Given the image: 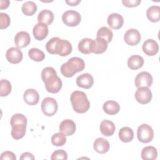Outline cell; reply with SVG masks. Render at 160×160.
<instances>
[{
	"mask_svg": "<svg viewBox=\"0 0 160 160\" xmlns=\"http://www.w3.org/2000/svg\"><path fill=\"white\" fill-rule=\"evenodd\" d=\"M41 78L48 92L57 93L61 90L62 86V81L52 67L44 68L41 72Z\"/></svg>",
	"mask_w": 160,
	"mask_h": 160,
	"instance_id": "1",
	"label": "cell"
},
{
	"mask_svg": "<svg viewBox=\"0 0 160 160\" xmlns=\"http://www.w3.org/2000/svg\"><path fill=\"white\" fill-rule=\"evenodd\" d=\"M46 49L52 54H58L61 56H67L72 52L71 44L66 39L54 37L46 44Z\"/></svg>",
	"mask_w": 160,
	"mask_h": 160,
	"instance_id": "2",
	"label": "cell"
},
{
	"mask_svg": "<svg viewBox=\"0 0 160 160\" xmlns=\"http://www.w3.org/2000/svg\"><path fill=\"white\" fill-rule=\"evenodd\" d=\"M85 68V62L82 58L73 57L61 66V74L66 77H72L76 73L82 71Z\"/></svg>",
	"mask_w": 160,
	"mask_h": 160,
	"instance_id": "3",
	"label": "cell"
},
{
	"mask_svg": "<svg viewBox=\"0 0 160 160\" xmlns=\"http://www.w3.org/2000/svg\"><path fill=\"white\" fill-rule=\"evenodd\" d=\"M70 100L74 111L78 113H84L90 108V102L87 96L82 91H73L71 95Z\"/></svg>",
	"mask_w": 160,
	"mask_h": 160,
	"instance_id": "4",
	"label": "cell"
},
{
	"mask_svg": "<svg viewBox=\"0 0 160 160\" xmlns=\"http://www.w3.org/2000/svg\"><path fill=\"white\" fill-rule=\"evenodd\" d=\"M138 140L142 143L151 142L154 138V131L151 126L148 124H142L137 129Z\"/></svg>",
	"mask_w": 160,
	"mask_h": 160,
	"instance_id": "5",
	"label": "cell"
},
{
	"mask_svg": "<svg viewBox=\"0 0 160 160\" xmlns=\"http://www.w3.org/2000/svg\"><path fill=\"white\" fill-rule=\"evenodd\" d=\"M81 20V16L80 14L74 10L66 11L62 15V21L68 26H76L80 23Z\"/></svg>",
	"mask_w": 160,
	"mask_h": 160,
	"instance_id": "6",
	"label": "cell"
},
{
	"mask_svg": "<svg viewBox=\"0 0 160 160\" xmlns=\"http://www.w3.org/2000/svg\"><path fill=\"white\" fill-rule=\"evenodd\" d=\"M58 108V105L57 101L55 99L47 97L45 98L41 102V109L42 112L47 116H54Z\"/></svg>",
	"mask_w": 160,
	"mask_h": 160,
	"instance_id": "7",
	"label": "cell"
},
{
	"mask_svg": "<svg viewBox=\"0 0 160 160\" xmlns=\"http://www.w3.org/2000/svg\"><path fill=\"white\" fill-rule=\"evenodd\" d=\"M152 92L149 88L140 87L138 88L135 92V98L137 102L141 104L149 103L152 99Z\"/></svg>",
	"mask_w": 160,
	"mask_h": 160,
	"instance_id": "8",
	"label": "cell"
},
{
	"mask_svg": "<svg viewBox=\"0 0 160 160\" xmlns=\"http://www.w3.org/2000/svg\"><path fill=\"white\" fill-rule=\"evenodd\" d=\"M152 75L146 71H142L138 74L135 78V86L138 88L140 87H150L152 84Z\"/></svg>",
	"mask_w": 160,
	"mask_h": 160,
	"instance_id": "9",
	"label": "cell"
},
{
	"mask_svg": "<svg viewBox=\"0 0 160 160\" xmlns=\"http://www.w3.org/2000/svg\"><path fill=\"white\" fill-rule=\"evenodd\" d=\"M141 34L136 29H129L126 31L124 35V39L126 43L133 46L137 45L141 41Z\"/></svg>",
	"mask_w": 160,
	"mask_h": 160,
	"instance_id": "10",
	"label": "cell"
},
{
	"mask_svg": "<svg viewBox=\"0 0 160 160\" xmlns=\"http://www.w3.org/2000/svg\"><path fill=\"white\" fill-rule=\"evenodd\" d=\"M6 58L10 63L18 64L22 61L23 55L22 52L18 48L12 47L7 50Z\"/></svg>",
	"mask_w": 160,
	"mask_h": 160,
	"instance_id": "11",
	"label": "cell"
},
{
	"mask_svg": "<svg viewBox=\"0 0 160 160\" xmlns=\"http://www.w3.org/2000/svg\"><path fill=\"white\" fill-rule=\"evenodd\" d=\"M142 49L146 55L152 56L158 53L159 51V46L155 40L148 39L144 42Z\"/></svg>",
	"mask_w": 160,
	"mask_h": 160,
	"instance_id": "12",
	"label": "cell"
},
{
	"mask_svg": "<svg viewBox=\"0 0 160 160\" xmlns=\"http://www.w3.org/2000/svg\"><path fill=\"white\" fill-rule=\"evenodd\" d=\"M49 32L48 25L42 23H37L32 29V33L34 38L38 41L45 39Z\"/></svg>",
	"mask_w": 160,
	"mask_h": 160,
	"instance_id": "13",
	"label": "cell"
},
{
	"mask_svg": "<svg viewBox=\"0 0 160 160\" xmlns=\"http://www.w3.org/2000/svg\"><path fill=\"white\" fill-rule=\"evenodd\" d=\"M23 99L27 104L34 106L38 103L39 100V95L36 89H28L24 92Z\"/></svg>",
	"mask_w": 160,
	"mask_h": 160,
	"instance_id": "14",
	"label": "cell"
},
{
	"mask_svg": "<svg viewBox=\"0 0 160 160\" xmlns=\"http://www.w3.org/2000/svg\"><path fill=\"white\" fill-rule=\"evenodd\" d=\"M59 129L60 132H62L66 136H69L72 135L75 132L76 126L75 122L72 120L67 119L63 120L60 123Z\"/></svg>",
	"mask_w": 160,
	"mask_h": 160,
	"instance_id": "15",
	"label": "cell"
},
{
	"mask_svg": "<svg viewBox=\"0 0 160 160\" xmlns=\"http://www.w3.org/2000/svg\"><path fill=\"white\" fill-rule=\"evenodd\" d=\"M76 84L80 88L89 89L94 84L93 77L89 73H83L76 78Z\"/></svg>",
	"mask_w": 160,
	"mask_h": 160,
	"instance_id": "16",
	"label": "cell"
},
{
	"mask_svg": "<svg viewBox=\"0 0 160 160\" xmlns=\"http://www.w3.org/2000/svg\"><path fill=\"white\" fill-rule=\"evenodd\" d=\"M31 42L30 35L28 32L19 31L14 37V42L18 48H23L28 46Z\"/></svg>",
	"mask_w": 160,
	"mask_h": 160,
	"instance_id": "17",
	"label": "cell"
},
{
	"mask_svg": "<svg viewBox=\"0 0 160 160\" xmlns=\"http://www.w3.org/2000/svg\"><path fill=\"white\" fill-rule=\"evenodd\" d=\"M108 24L109 26L114 29H120L124 23V19L122 16L118 13H112L109 15L108 19Z\"/></svg>",
	"mask_w": 160,
	"mask_h": 160,
	"instance_id": "18",
	"label": "cell"
},
{
	"mask_svg": "<svg viewBox=\"0 0 160 160\" xmlns=\"http://www.w3.org/2000/svg\"><path fill=\"white\" fill-rule=\"evenodd\" d=\"M27 124L23 122L16 123L11 125V136L16 140L22 138L26 134Z\"/></svg>",
	"mask_w": 160,
	"mask_h": 160,
	"instance_id": "19",
	"label": "cell"
},
{
	"mask_svg": "<svg viewBox=\"0 0 160 160\" xmlns=\"http://www.w3.org/2000/svg\"><path fill=\"white\" fill-rule=\"evenodd\" d=\"M94 150L99 154L106 153L110 148L108 141L103 138H98L96 139L93 144Z\"/></svg>",
	"mask_w": 160,
	"mask_h": 160,
	"instance_id": "20",
	"label": "cell"
},
{
	"mask_svg": "<svg viewBox=\"0 0 160 160\" xmlns=\"http://www.w3.org/2000/svg\"><path fill=\"white\" fill-rule=\"evenodd\" d=\"M99 128L101 132L105 136H112L116 130V127L114 122L107 119L102 121L100 124Z\"/></svg>",
	"mask_w": 160,
	"mask_h": 160,
	"instance_id": "21",
	"label": "cell"
},
{
	"mask_svg": "<svg viewBox=\"0 0 160 160\" xmlns=\"http://www.w3.org/2000/svg\"><path fill=\"white\" fill-rule=\"evenodd\" d=\"M93 39L90 38H83L78 43L79 51L84 54H89L92 51Z\"/></svg>",
	"mask_w": 160,
	"mask_h": 160,
	"instance_id": "22",
	"label": "cell"
},
{
	"mask_svg": "<svg viewBox=\"0 0 160 160\" xmlns=\"http://www.w3.org/2000/svg\"><path fill=\"white\" fill-rule=\"evenodd\" d=\"M108 48V42L102 38H96L93 39V46L92 52L99 54H102L106 51Z\"/></svg>",
	"mask_w": 160,
	"mask_h": 160,
	"instance_id": "23",
	"label": "cell"
},
{
	"mask_svg": "<svg viewBox=\"0 0 160 160\" xmlns=\"http://www.w3.org/2000/svg\"><path fill=\"white\" fill-rule=\"evenodd\" d=\"M54 20L53 12L48 9L42 10L38 16V21L39 23L49 25Z\"/></svg>",
	"mask_w": 160,
	"mask_h": 160,
	"instance_id": "24",
	"label": "cell"
},
{
	"mask_svg": "<svg viewBox=\"0 0 160 160\" xmlns=\"http://www.w3.org/2000/svg\"><path fill=\"white\" fill-rule=\"evenodd\" d=\"M104 111L109 115H114L119 112L120 110L119 104L114 101H107L102 106Z\"/></svg>",
	"mask_w": 160,
	"mask_h": 160,
	"instance_id": "25",
	"label": "cell"
},
{
	"mask_svg": "<svg viewBox=\"0 0 160 160\" xmlns=\"http://www.w3.org/2000/svg\"><path fill=\"white\" fill-rule=\"evenodd\" d=\"M144 64V59L139 55H132L128 59V66L132 70L141 68Z\"/></svg>",
	"mask_w": 160,
	"mask_h": 160,
	"instance_id": "26",
	"label": "cell"
},
{
	"mask_svg": "<svg viewBox=\"0 0 160 160\" xmlns=\"http://www.w3.org/2000/svg\"><path fill=\"white\" fill-rule=\"evenodd\" d=\"M141 155L144 160H154L158 156V151L155 147L148 146L142 149Z\"/></svg>",
	"mask_w": 160,
	"mask_h": 160,
	"instance_id": "27",
	"label": "cell"
},
{
	"mask_svg": "<svg viewBox=\"0 0 160 160\" xmlns=\"http://www.w3.org/2000/svg\"><path fill=\"white\" fill-rule=\"evenodd\" d=\"M146 16L148 19L152 22H158L160 19V7L159 6H151L146 11Z\"/></svg>",
	"mask_w": 160,
	"mask_h": 160,
	"instance_id": "28",
	"label": "cell"
},
{
	"mask_svg": "<svg viewBox=\"0 0 160 160\" xmlns=\"http://www.w3.org/2000/svg\"><path fill=\"white\" fill-rule=\"evenodd\" d=\"M119 138L124 142H129L134 138L133 130L129 127H123L119 131Z\"/></svg>",
	"mask_w": 160,
	"mask_h": 160,
	"instance_id": "29",
	"label": "cell"
},
{
	"mask_svg": "<svg viewBox=\"0 0 160 160\" xmlns=\"http://www.w3.org/2000/svg\"><path fill=\"white\" fill-rule=\"evenodd\" d=\"M112 37H113V33L112 31L109 28L106 26H102L100 28L98 29L96 34V38H102L108 43L112 41Z\"/></svg>",
	"mask_w": 160,
	"mask_h": 160,
	"instance_id": "30",
	"label": "cell"
},
{
	"mask_svg": "<svg viewBox=\"0 0 160 160\" xmlns=\"http://www.w3.org/2000/svg\"><path fill=\"white\" fill-rule=\"evenodd\" d=\"M21 9L26 16H32L37 11V5L33 1H26L22 5Z\"/></svg>",
	"mask_w": 160,
	"mask_h": 160,
	"instance_id": "31",
	"label": "cell"
},
{
	"mask_svg": "<svg viewBox=\"0 0 160 160\" xmlns=\"http://www.w3.org/2000/svg\"><path fill=\"white\" fill-rule=\"evenodd\" d=\"M28 56L32 60L40 62L44 59L45 54L40 49L38 48H31L28 51Z\"/></svg>",
	"mask_w": 160,
	"mask_h": 160,
	"instance_id": "32",
	"label": "cell"
},
{
	"mask_svg": "<svg viewBox=\"0 0 160 160\" xmlns=\"http://www.w3.org/2000/svg\"><path fill=\"white\" fill-rule=\"evenodd\" d=\"M66 142V137L64 134L61 132L54 134L51 137V142L54 146H62Z\"/></svg>",
	"mask_w": 160,
	"mask_h": 160,
	"instance_id": "33",
	"label": "cell"
},
{
	"mask_svg": "<svg viewBox=\"0 0 160 160\" xmlns=\"http://www.w3.org/2000/svg\"><path fill=\"white\" fill-rule=\"evenodd\" d=\"M11 84L7 79H1L0 81V96L4 97L8 96L11 91Z\"/></svg>",
	"mask_w": 160,
	"mask_h": 160,
	"instance_id": "34",
	"label": "cell"
},
{
	"mask_svg": "<svg viewBox=\"0 0 160 160\" xmlns=\"http://www.w3.org/2000/svg\"><path fill=\"white\" fill-rule=\"evenodd\" d=\"M11 22L10 17L7 13L1 12L0 13V28L1 29L7 28Z\"/></svg>",
	"mask_w": 160,
	"mask_h": 160,
	"instance_id": "35",
	"label": "cell"
},
{
	"mask_svg": "<svg viewBox=\"0 0 160 160\" xmlns=\"http://www.w3.org/2000/svg\"><path fill=\"white\" fill-rule=\"evenodd\" d=\"M51 159V160H56V159L66 160L68 159V154L63 149H58L52 152Z\"/></svg>",
	"mask_w": 160,
	"mask_h": 160,
	"instance_id": "36",
	"label": "cell"
},
{
	"mask_svg": "<svg viewBox=\"0 0 160 160\" xmlns=\"http://www.w3.org/2000/svg\"><path fill=\"white\" fill-rule=\"evenodd\" d=\"M19 122H23L27 124V118L24 115L20 113H17L14 114L10 119V124L11 126L16 124V123H19Z\"/></svg>",
	"mask_w": 160,
	"mask_h": 160,
	"instance_id": "37",
	"label": "cell"
},
{
	"mask_svg": "<svg viewBox=\"0 0 160 160\" xmlns=\"http://www.w3.org/2000/svg\"><path fill=\"white\" fill-rule=\"evenodd\" d=\"M122 4L124 6L128 7V8H133L138 6L140 4L141 2V0H125V1H122Z\"/></svg>",
	"mask_w": 160,
	"mask_h": 160,
	"instance_id": "38",
	"label": "cell"
},
{
	"mask_svg": "<svg viewBox=\"0 0 160 160\" xmlns=\"http://www.w3.org/2000/svg\"><path fill=\"white\" fill-rule=\"evenodd\" d=\"M1 159H9V160H16V157L15 154L11 151H4L1 154Z\"/></svg>",
	"mask_w": 160,
	"mask_h": 160,
	"instance_id": "39",
	"label": "cell"
},
{
	"mask_svg": "<svg viewBox=\"0 0 160 160\" xmlns=\"http://www.w3.org/2000/svg\"><path fill=\"white\" fill-rule=\"evenodd\" d=\"M35 158L32 155V154L29 152H24L21 154L20 156V159H34Z\"/></svg>",
	"mask_w": 160,
	"mask_h": 160,
	"instance_id": "40",
	"label": "cell"
},
{
	"mask_svg": "<svg viewBox=\"0 0 160 160\" xmlns=\"http://www.w3.org/2000/svg\"><path fill=\"white\" fill-rule=\"evenodd\" d=\"M0 2H1V5H0V9H6L9 6V3H10L9 1H8V0H5V1L1 0L0 1Z\"/></svg>",
	"mask_w": 160,
	"mask_h": 160,
	"instance_id": "41",
	"label": "cell"
},
{
	"mask_svg": "<svg viewBox=\"0 0 160 160\" xmlns=\"http://www.w3.org/2000/svg\"><path fill=\"white\" fill-rule=\"evenodd\" d=\"M66 2L71 6H77L79 2H81V0H75V1H66Z\"/></svg>",
	"mask_w": 160,
	"mask_h": 160,
	"instance_id": "42",
	"label": "cell"
}]
</instances>
